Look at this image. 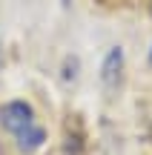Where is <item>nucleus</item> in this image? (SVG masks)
<instances>
[{"label":"nucleus","instance_id":"nucleus-1","mask_svg":"<svg viewBox=\"0 0 152 155\" xmlns=\"http://www.w3.org/2000/svg\"><path fill=\"white\" fill-rule=\"evenodd\" d=\"M0 124L15 135L17 147L23 152H37L46 141V132L37 124L32 106L23 104V101H9L6 106H0Z\"/></svg>","mask_w":152,"mask_h":155},{"label":"nucleus","instance_id":"nucleus-2","mask_svg":"<svg viewBox=\"0 0 152 155\" xmlns=\"http://www.w3.org/2000/svg\"><path fill=\"white\" fill-rule=\"evenodd\" d=\"M121 66H124V52H121V49H112V52L106 55V61H103V81H106L109 86L118 81Z\"/></svg>","mask_w":152,"mask_h":155}]
</instances>
